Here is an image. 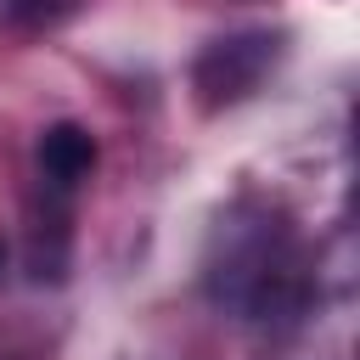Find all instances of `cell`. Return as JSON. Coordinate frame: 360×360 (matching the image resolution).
Returning <instances> with one entry per match:
<instances>
[{"label":"cell","mask_w":360,"mask_h":360,"mask_svg":"<svg viewBox=\"0 0 360 360\" xmlns=\"http://www.w3.org/2000/svg\"><path fill=\"white\" fill-rule=\"evenodd\" d=\"M281 62V34L270 28H236V34H219L197 51L191 62V90H197V107L202 112H219V107H236L248 101L270 68Z\"/></svg>","instance_id":"7a4b0ae2"},{"label":"cell","mask_w":360,"mask_h":360,"mask_svg":"<svg viewBox=\"0 0 360 360\" xmlns=\"http://www.w3.org/2000/svg\"><path fill=\"white\" fill-rule=\"evenodd\" d=\"M34 163H39V186L62 202V197H73L90 174H96V163H101V146H96V135L84 129V124H73V118H62V124H51L45 135H39V146H34Z\"/></svg>","instance_id":"3957f363"},{"label":"cell","mask_w":360,"mask_h":360,"mask_svg":"<svg viewBox=\"0 0 360 360\" xmlns=\"http://www.w3.org/2000/svg\"><path fill=\"white\" fill-rule=\"evenodd\" d=\"M79 0H0V34H39L56 28Z\"/></svg>","instance_id":"277c9868"},{"label":"cell","mask_w":360,"mask_h":360,"mask_svg":"<svg viewBox=\"0 0 360 360\" xmlns=\"http://www.w3.org/2000/svg\"><path fill=\"white\" fill-rule=\"evenodd\" d=\"M208 298L219 309H236L242 321L298 315L309 298L304 264L292 253L287 225L276 219H219L214 259H208Z\"/></svg>","instance_id":"6da1fadb"},{"label":"cell","mask_w":360,"mask_h":360,"mask_svg":"<svg viewBox=\"0 0 360 360\" xmlns=\"http://www.w3.org/2000/svg\"><path fill=\"white\" fill-rule=\"evenodd\" d=\"M0 270H6V242H0Z\"/></svg>","instance_id":"5b68a950"}]
</instances>
